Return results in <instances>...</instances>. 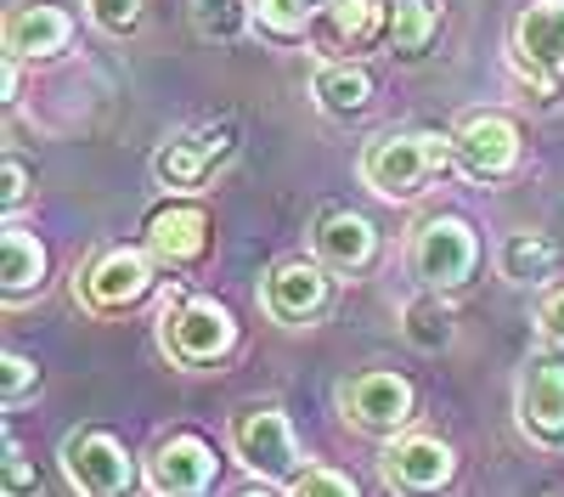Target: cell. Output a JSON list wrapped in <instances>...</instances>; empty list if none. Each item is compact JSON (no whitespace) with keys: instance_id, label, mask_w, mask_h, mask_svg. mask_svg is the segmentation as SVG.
Returning <instances> with one entry per match:
<instances>
[{"instance_id":"6da1fadb","label":"cell","mask_w":564,"mask_h":497,"mask_svg":"<svg viewBox=\"0 0 564 497\" xmlns=\"http://www.w3.org/2000/svg\"><path fill=\"white\" fill-rule=\"evenodd\" d=\"M452 136H430V130H401V136H379V142H367L361 153V181L379 198L390 204H406L417 198L430 181L452 164Z\"/></svg>"},{"instance_id":"7a4b0ae2","label":"cell","mask_w":564,"mask_h":497,"mask_svg":"<svg viewBox=\"0 0 564 497\" xmlns=\"http://www.w3.org/2000/svg\"><path fill=\"white\" fill-rule=\"evenodd\" d=\"M159 345L181 368H209V361H220L238 345V323H231V311L220 300L175 289L164 300V316H159Z\"/></svg>"},{"instance_id":"3957f363","label":"cell","mask_w":564,"mask_h":497,"mask_svg":"<svg viewBox=\"0 0 564 497\" xmlns=\"http://www.w3.org/2000/svg\"><path fill=\"white\" fill-rule=\"evenodd\" d=\"M475 266H480V238H475V226H468L463 215H430L417 226L412 271H417L423 289L452 294V289H463L468 278H475Z\"/></svg>"},{"instance_id":"277c9868","label":"cell","mask_w":564,"mask_h":497,"mask_svg":"<svg viewBox=\"0 0 564 497\" xmlns=\"http://www.w3.org/2000/svg\"><path fill=\"white\" fill-rule=\"evenodd\" d=\"M231 452L243 458V469H254L260 480H300L305 475V452L294 424L276 413V407H243L231 419Z\"/></svg>"},{"instance_id":"5b68a950","label":"cell","mask_w":564,"mask_h":497,"mask_svg":"<svg viewBox=\"0 0 564 497\" xmlns=\"http://www.w3.org/2000/svg\"><path fill=\"white\" fill-rule=\"evenodd\" d=\"M231 153H238V119L220 114V119H204V125H193L186 136H175L170 148H159L153 175L164 181L170 193H198L204 181H209V170H220Z\"/></svg>"},{"instance_id":"8992f818","label":"cell","mask_w":564,"mask_h":497,"mask_svg":"<svg viewBox=\"0 0 564 497\" xmlns=\"http://www.w3.org/2000/svg\"><path fill=\"white\" fill-rule=\"evenodd\" d=\"M63 475L79 497H130L135 491V458L108 430H74L63 441Z\"/></svg>"},{"instance_id":"52a82bcc","label":"cell","mask_w":564,"mask_h":497,"mask_svg":"<svg viewBox=\"0 0 564 497\" xmlns=\"http://www.w3.org/2000/svg\"><path fill=\"white\" fill-rule=\"evenodd\" d=\"M379 469L384 486L401 497H441L457 480V452L441 435H390Z\"/></svg>"},{"instance_id":"ba28073f","label":"cell","mask_w":564,"mask_h":497,"mask_svg":"<svg viewBox=\"0 0 564 497\" xmlns=\"http://www.w3.org/2000/svg\"><path fill=\"white\" fill-rule=\"evenodd\" d=\"M513 68L536 79L542 90H558V79H564V0H531L513 18Z\"/></svg>"},{"instance_id":"9c48e42d","label":"cell","mask_w":564,"mask_h":497,"mask_svg":"<svg viewBox=\"0 0 564 497\" xmlns=\"http://www.w3.org/2000/svg\"><path fill=\"white\" fill-rule=\"evenodd\" d=\"M153 249H102L97 260L85 266V278H74V294L90 305V311H124L135 300H148L153 289Z\"/></svg>"},{"instance_id":"30bf717a","label":"cell","mask_w":564,"mask_h":497,"mask_svg":"<svg viewBox=\"0 0 564 497\" xmlns=\"http://www.w3.org/2000/svg\"><path fill=\"white\" fill-rule=\"evenodd\" d=\"M452 153H457L463 175L502 181V175L520 170V125L502 119V114H468L452 136Z\"/></svg>"},{"instance_id":"8fae6325","label":"cell","mask_w":564,"mask_h":497,"mask_svg":"<svg viewBox=\"0 0 564 497\" xmlns=\"http://www.w3.org/2000/svg\"><path fill=\"white\" fill-rule=\"evenodd\" d=\"M339 401H345V419H350L356 430H367V435H395V430H406L417 396H412V385H406L401 374L372 368V374L350 379Z\"/></svg>"},{"instance_id":"7c38bea8","label":"cell","mask_w":564,"mask_h":497,"mask_svg":"<svg viewBox=\"0 0 564 497\" xmlns=\"http://www.w3.org/2000/svg\"><path fill=\"white\" fill-rule=\"evenodd\" d=\"M334 266H322V260H289V266H276L271 278H265V311L276 316V323H316V316L334 305V278H327Z\"/></svg>"},{"instance_id":"4fadbf2b","label":"cell","mask_w":564,"mask_h":497,"mask_svg":"<svg viewBox=\"0 0 564 497\" xmlns=\"http://www.w3.org/2000/svg\"><path fill=\"white\" fill-rule=\"evenodd\" d=\"M148 486L159 497H204L215 486V446L204 435H170L148 458Z\"/></svg>"},{"instance_id":"5bb4252c","label":"cell","mask_w":564,"mask_h":497,"mask_svg":"<svg viewBox=\"0 0 564 497\" xmlns=\"http://www.w3.org/2000/svg\"><path fill=\"white\" fill-rule=\"evenodd\" d=\"M520 430L542 446H564V361H536V368H525Z\"/></svg>"},{"instance_id":"9a60e30c","label":"cell","mask_w":564,"mask_h":497,"mask_svg":"<svg viewBox=\"0 0 564 497\" xmlns=\"http://www.w3.org/2000/svg\"><path fill=\"white\" fill-rule=\"evenodd\" d=\"M74 34V18L63 7H45V0H18L7 12V52L23 57V63H40V57H57Z\"/></svg>"},{"instance_id":"2e32d148","label":"cell","mask_w":564,"mask_h":497,"mask_svg":"<svg viewBox=\"0 0 564 497\" xmlns=\"http://www.w3.org/2000/svg\"><path fill=\"white\" fill-rule=\"evenodd\" d=\"M148 249L164 266H193L209 249V215L198 204H164L148 215Z\"/></svg>"},{"instance_id":"e0dca14e","label":"cell","mask_w":564,"mask_h":497,"mask_svg":"<svg viewBox=\"0 0 564 497\" xmlns=\"http://www.w3.org/2000/svg\"><path fill=\"white\" fill-rule=\"evenodd\" d=\"M372 255H379V233L372 220L350 215V209H327L316 220V260L334 266V271H361Z\"/></svg>"},{"instance_id":"ac0fdd59","label":"cell","mask_w":564,"mask_h":497,"mask_svg":"<svg viewBox=\"0 0 564 497\" xmlns=\"http://www.w3.org/2000/svg\"><path fill=\"white\" fill-rule=\"evenodd\" d=\"M311 97L327 119H361L372 108V74L361 63H322L311 79Z\"/></svg>"},{"instance_id":"d6986e66","label":"cell","mask_w":564,"mask_h":497,"mask_svg":"<svg viewBox=\"0 0 564 497\" xmlns=\"http://www.w3.org/2000/svg\"><path fill=\"white\" fill-rule=\"evenodd\" d=\"M40 283H45V249H40V238L23 233V226H7V233H0V289H7V300H23Z\"/></svg>"},{"instance_id":"ffe728a7","label":"cell","mask_w":564,"mask_h":497,"mask_svg":"<svg viewBox=\"0 0 564 497\" xmlns=\"http://www.w3.org/2000/svg\"><path fill=\"white\" fill-rule=\"evenodd\" d=\"M327 29H334L339 45L361 52V45H372V40H390V7L384 0H334Z\"/></svg>"},{"instance_id":"44dd1931","label":"cell","mask_w":564,"mask_h":497,"mask_svg":"<svg viewBox=\"0 0 564 497\" xmlns=\"http://www.w3.org/2000/svg\"><path fill=\"white\" fill-rule=\"evenodd\" d=\"M497 266H502L508 283H547L553 266H558V249H553L542 233H508Z\"/></svg>"},{"instance_id":"7402d4cb","label":"cell","mask_w":564,"mask_h":497,"mask_svg":"<svg viewBox=\"0 0 564 497\" xmlns=\"http://www.w3.org/2000/svg\"><path fill=\"white\" fill-rule=\"evenodd\" d=\"M441 29V12L430 0H390V45L401 57H423L430 52V40Z\"/></svg>"},{"instance_id":"603a6c76","label":"cell","mask_w":564,"mask_h":497,"mask_svg":"<svg viewBox=\"0 0 564 497\" xmlns=\"http://www.w3.org/2000/svg\"><path fill=\"white\" fill-rule=\"evenodd\" d=\"M401 334H406V345H417V350H441V345H452V311L441 305L435 289H430V294H417V300H406V311H401Z\"/></svg>"},{"instance_id":"cb8c5ba5","label":"cell","mask_w":564,"mask_h":497,"mask_svg":"<svg viewBox=\"0 0 564 497\" xmlns=\"http://www.w3.org/2000/svg\"><path fill=\"white\" fill-rule=\"evenodd\" d=\"M249 23H254L249 0H193V29H198V40L226 45V40H238Z\"/></svg>"},{"instance_id":"d4e9b609","label":"cell","mask_w":564,"mask_h":497,"mask_svg":"<svg viewBox=\"0 0 564 497\" xmlns=\"http://www.w3.org/2000/svg\"><path fill=\"white\" fill-rule=\"evenodd\" d=\"M254 18H260V29H265V34H276V40H294V34H305V29H311V18H316V0H260Z\"/></svg>"},{"instance_id":"484cf974","label":"cell","mask_w":564,"mask_h":497,"mask_svg":"<svg viewBox=\"0 0 564 497\" xmlns=\"http://www.w3.org/2000/svg\"><path fill=\"white\" fill-rule=\"evenodd\" d=\"M294 497H361V486L345 469H327V464H305V475L294 480Z\"/></svg>"},{"instance_id":"4316f807","label":"cell","mask_w":564,"mask_h":497,"mask_svg":"<svg viewBox=\"0 0 564 497\" xmlns=\"http://www.w3.org/2000/svg\"><path fill=\"white\" fill-rule=\"evenodd\" d=\"M34 385H40V368H34V361H29L23 350H7V356H0V401L18 407Z\"/></svg>"},{"instance_id":"83f0119b","label":"cell","mask_w":564,"mask_h":497,"mask_svg":"<svg viewBox=\"0 0 564 497\" xmlns=\"http://www.w3.org/2000/svg\"><path fill=\"white\" fill-rule=\"evenodd\" d=\"M85 7L102 34H130L141 23V0H85Z\"/></svg>"},{"instance_id":"f1b7e54d","label":"cell","mask_w":564,"mask_h":497,"mask_svg":"<svg viewBox=\"0 0 564 497\" xmlns=\"http://www.w3.org/2000/svg\"><path fill=\"white\" fill-rule=\"evenodd\" d=\"M0 497H40V475L29 469L23 446L7 435V480H0Z\"/></svg>"},{"instance_id":"f546056e","label":"cell","mask_w":564,"mask_h":497,"mask_svg":"<svg viewBox=\"0 0 564 497\" xmlns=\"http://www.w3.org/2000/svg\"><path fill=\"white\" fill-rule=\"evenodd\" d=\"M536 339H542L547 350H564V289L542 300V311H536Z\"/></svg>"},{"instance_id":"4dcf8cb0","label":"cell","mask_w":564,"mask_h":497,"mask_svg":"<svg viewBox=\"0 0 564 497\" xmlns=\"http://www.w3.org/2000/svg\"><path fill=\"white\" fill-rule=\"evenodd\" d=\"M23 198H29V170H23V159H7V193H0V204L12 215Z\"/></svg>"},{"instance_id":"1f68e13d","label":"cell","mask_w":564,"mask_h":497,"mask_svg":"<svg viewBox=\"0 0 564 497\" xmlns=\"http://www.w3.org/2000/svg\"><path fill=\"white\" fill-rule=\"evenodd\" d=\"M18 63H23V57H12V52H7V68H0V90H7V102L18 97Z\"/></svg>"},{"instance_id":"d6a6232c","label":"cell","mask_w":564,"mask_h":497,"mask_svg":"<svg viewBox=\"0 0 564 497\" xmlns=\"http://www.w3.org/2000/svg\"><path fill=\"white\" fill-rule=\"evenodd\" d=\"M238 497H276L271 486H249V491H238Z\"/></svg>"}]
</instances>
